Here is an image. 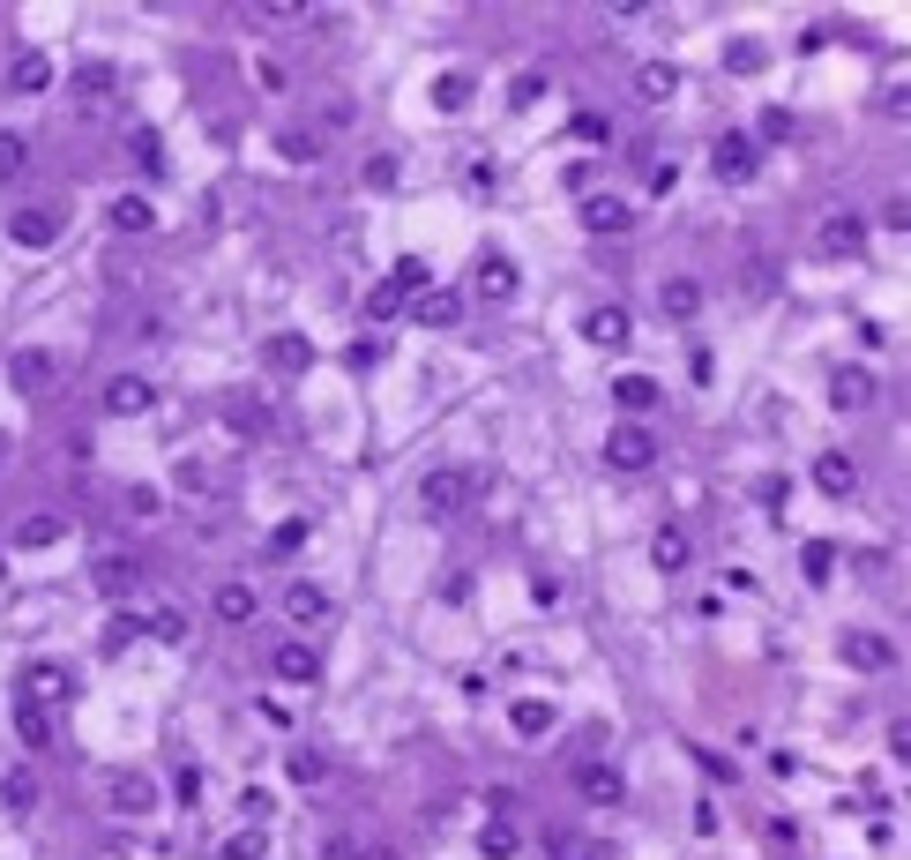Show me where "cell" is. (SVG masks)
Wrapping results in <instances>:
<instances>
[{
    "instance_id": "f546056e",
    "label": "cell",
    "mask_w": 911,
    "mask_h": 860,
    "mask_svg": "<svg viewBox=\"0 0 911 860\" xmlns=\"http://www.w3.org/2000/svg\"><path fill=\"white\" fill-rule=\"evenodd\" d=\"M285 614H291V621H322V614H330V592H322V584H291Z\"/></svg>"
},
{
    "instance_id": "3957f363",
    "label": "cell",
    "mask_w": 911,
    "mask_h": 860,
    "mask_svg": "<svg viewBox=\"0 0 911 860\" xmlns=\"http://www.w3.org/2000/svg\"><path fill=\"white\" fill-rule=\"evenodd\" d=\"M606 465H613V472H650V465H658V434L621 420V427L606 434Z\"/></svg>"
},
{
    "instance_id": "9f6ffc18",
    "label": "cell",
    "mask_w": 911,
    "mask_h": 860,
    "mask_svg": "<svg viewBox=\"0 0 911 860\" xmlns=\"http://www.w3.org/2000/svg\"><path fill=\"white\" fill-rule=\"evenodd\" d=\"M359 860H404V853H389V846H373V853H359Z\"/></svg>"
},
{
    "instance_id": "ab89813d",
    "label": "cell",
    "mask_w": 911,
    "mask_h": 860,
    "mask_svg": "<svg viewBox=\"0 0 911 860\" xmlns=\"http://www.w3.org/2000/svg\"><path fill=\"white\" fill-rule=\"evenodd\" d=\"M127 158H135L142 172H158V165H165V150H158V135H150V128H135V135H127Z\"/></svg>"
},
{
    "instance_id": "30bf717a",
    "label": "cell",
    "mask_w": 911,
    "mask_h": 860,
    "mask_svg": "<svg viewBox=\"0 0 911 860\" xmlns=\"http://www.w3.org/2000/svg\"><path fill=\"white\" fill-rule=\"evenodd\" d=\"M150 404H158V389L142 382V375H113V382H105V412H113V420H142Z\"/></svg>"
},
{
    "instance_id": "f907efd6",
    "label": "cell",
    "mask_w": 911,
    "mask_h": 860,
    "mask_svg": "<svg viewBox=\"0 0 911 860\" xmlns=\"http://www.w3.org/2000/svg\"><path fill=\"white\" fill-rule=\"evenodd\" d=\"M291 778L314 786V778H322V756H314V748H291Z\"/></svg>"
},
{
    "instance_id": "f5cc1de1",
    "label": "cell",
    "mask_w": 911,
    "mask_h": 860,
    "mask_svg": "<svg viewBox=\"0 0 911 860\" xmlns=\"http://www.w3.org/2000/svg\"><path fill=\"white\" fill-rule=\"evenodd\" d=\"M725 60H733V76H754V68H762V45H733Z\"/></svg>"
},
{
    "instance_id": "9a60e30c",
    "label": "cell",
    "mask_w": 911,
    "mask_h": 860,
    "mask_svg": "<svg viewBox=\"0 0 911 860\" xmlns=\"http://www.w3.org/2000/svg\"><path fill=\"white\" fill-rule=\"evenodd\" d=\"M90 584H97L105 599H135V584H142V561H127V554H105L97 569H90Z\"/></svg>"
},
{
    "instance_id": "7402d4cb",
    "label": "cell",
    "mask_w": 911,
    "mask_h": 860,
    "mask_svg": "<svg viewBox=\"0 0 911 860\" xmlns=\"http://www.w3.org/2000/svg\"><path fill=\"white\" fill-rule=\"evenodd\" d=\"M815 486H822V494H852V486H860V465H852L844 449H822V457H815Z\"/></svg>"
},
{
    "instance_id": "e575fe53",
    "label": "cell",
    "mask_w": 911,
    "mask_h": 860,
    "mask_svg": "<svg viewBox=\"0 0 911 860\" xmlns=\"http://www.w3.org/2000/svg\"><path fill=\"white\" fill-rule=\"evenodd\" d=\"M277 150H285V165H314V158H322V142H314L307 128H285V135H277Z\"/></svg>"
},
{
    "instance_id": "ba28073f",
    "label": "cell",
    "mask_w": 911,
    "mask_h": 860,
    "mask_svg": "<svg viewBox=\"0 0 911 860\" xmlns=\"http://www.w3.org/2000/svg\"><path fill=\"white\" fill-rule=\"evenodd\" d=\"M262 367L269 375H307L314 367V344L299 337V330H277V337H262Z\"/></svg>"
},
{
    "instance_id": "7bdbcfd3",
    "label": "cell",
    "mask_w": 911,
    "mask_h": 860,
    "mask_svg": "<svg viewBox=\"0 0 911 860\" xmlns=\"http://www.w3.org/2000/svg\"><path fill=\"white\" fill-rule=\"evenodd\" d=\"M508 98H516V105H539V98H545V68H523V76H516V90H508Z\"/></svg>"
},
{
    "instance_id": "7dc6e473",
    "label": "cell",
    "mask_w": 911,
    "mask_h": 860,
    "mask_svg": "<svg viewBox=\"0 0 911 860\" xmlns=\"http://www.w3.org/2000/svg\"><path fill=\"white\" fill-rule=\"evenodd\" d=\"M299 547H307V524H299V516H291V524H277V539H269V554H299Z\"/></svg>"
},
{
    "instance_id": "836d02e7",
    "label": "cell",
    "mask_w": 911,
    "mask_h": 860,
    "mask_svg": "<svg viewBox=\"0 0 911 860\" xmlns=\"http://www.w3.org/2000/svg\"><path fill=\"white\" fill-rule=\"evenodd\" d=\"M434 105H441V113H463V105H471V76H463V68H449V76L434 83Z\"/></svg>"
},
{
    "instance_id": "db71d44e",
    "label": "cell",
    "mask_w": 911,
    "mask_h": 860,
    "mask_svg": "<svg viewBox=\"0 0 911 860\" xmlns=\"http://www.w3.org/2000/svg\"><path fill=\"white\" fill-rule=\"evenodd\" d=\"M240 809H247V823H269V793H262V786H247V793H240Z\"/></svg>"
},
{
    "instance_id": "8992f818",
    "label": "cell",
    "mask_w": 911,
    "mask_h": 860,
    "mask_svg": "<svg viewBox=\"0 0 911 860\" xmlns=\"http://www.w3.org/2000/svg\"><path fill=\"white\" fill-rule=\"evenodd\" d=\"M105 809H113V816H150V809H158V786L142 771H113L105 778Z\"/></svg>"
},
{
    "instance_id": "5b68a950",
    "label": "cell",
    "mask_w": 911,
    "mask_h": 860,
    "mask_svg": "<svg viewBox=\"0 0 911 860\" xmlns=\"http://www.w3.org/2000/svg\"><path fill=\"white\" fill-rule=\"evenodd\" d=\"M568 786H576V801H590V809H621L627 801V778L613 771V764H576Z\"/></svg>"
},
{
    "instance_id": "9c48e42d",
    "label": "cell",
    "mask_w": 911,
    "mask_h": 860,
    "mask_svg": "<svg viewBox=\"0 0 911 860\" xmlns=\"http://www.w3.org/2000/svg\"><path fill=\"white\" fill-rule=\"evenodd\" d=\"M60 232H68V217H60V210H15V217H8V240H15V248H53Z\"/></svg>"
},
{
    "instance_id": "d6986e66",
    "label": "cell",
    "mask_w": 911,
    "mask_h": 860,
    "mask_svg": "<svg viewBox=\"0 0 911 860\" xmlns=\"http://www.w3.org/2000/svg\"><path fill=\"white\" fill-rule=\"evenodd\" d=\"M658 307L672 314V322H695V314H703V285H695V277H665Z\"/></svg>"
},
{
    "instance_id": "52a82bcc",
    "label": "cell",
    "mask_w": 911,
    "mask_h": 860,
    "mask_svg": "<svg viewBox=\"0 0 911 860\" xmlns=\"http://www.w3.org/2000/svg\"><path fill=\"white\" fill-rule=\"evenodd\" d=\"M583 232H598V240H613V232H627L635 225V203L627 195H583Z\"/></svg>"
},
{
    "instance_id": "c3c4849f",
    "label": "cell",
    "mask_w": 911,
    "mask_h": 860,
    "mask_svg": "<svg viewBox=\"0 0 911 860\" xmlns=\"http://www.w3.org/2000/svg\"><path fill=\"white\" fill-rule=\"evenodd\" d=\"M829 569H837V547H822V539H815V547H807V576H815V584H829Z\"/></svg>"
},
{
    "instance_id": "ffe728a7",
    "label": "cell",
    "mask_w": 911,
    "mask_h": 860,
    "mask_svg": "<svg viewBox=\"0 0 911 860\" xmlns=\"http://www.w3.org/2000/svg\"><path fill=\"white\" fill-rule=\"evenodd\" d=\"M508 726L523 733V741H539V733H553V726H561V711H553L545 696H523V703H508Z\"/></svg>"
},
{
    "instance_id": "44dd1931",
    "label": "cell",
    "mask_w": 911,
    "mask_h": 860,
    "mask_svg": "<svg viewBox=\"0 0 911 860\" xmlns=\"http://www.w3.org/2000/svg\"><path fill=\"white\" fill-rule=\"evenodd\" d=\"M672 90H680V68H672V60H643V68H635V98H643V105H665Z\"/></svg>"
},
{
    "instance_id": "b9f144b4",
    "label": "cell",
    "mask_w": 911,
    "mask_h": 860,
    "mask_svg": "<svg viewBox=\"0 0 911 860\" xmlns=\"http://www.w3.org/2000/svg\"><path fill=\"white\" fill-rule=\"evenodd\" d=\"M576 142H590V150H606V142H613V128H606V121H598V113H576Z\"/></svg>"
},
{
    "instance_id": "f1b7e54d",
    "label": "cell",
    "mask_w": 911,
    "mask_h": 860,
    "mask_svg": "<svg viewBox=\"0 0 911 860\" xmlns=\"http://www.w3.org/2000/svg\"><path fill=\"white\" fill-rule=\"evenodd\" d=\"M113 232H150V225H158V203H142V195H120V203H113Z\"/></svg>"
},
{
    "instance_id": "cb8c5ba5",
    "label": "cell",
    "mask_w": 911,
    "mask_h": 860,
    "mask_svg": "<svg viewBox=\"0 0 911 860\" xmlns=\"http://www.w3.org/2000/svg\"><path fill=\"white\" fill-rule=\"evenodd\" d=\"M650 561H658L665 576H680V569L695 561V547H688V531H680V524H665L658 539H650Z\"/></svg>"
},
{
    "instance_id": "ee69618b",
    "label": "cell",
    "mask_w": 911,
    "mask_h": 860,
    "mask_svg": "<svg viewBox=\"0 0 911 860\" xmlns=\"http://www.w3.org/2000/svg\"><path fill=\"white\" fill-rule=\"evenodd\" d=\"M172 793H180V809H203V771H195V764H187V771L172 778Z\"/></svg>"
},
{
    "instance_id": "603a6c76",
    "label": "cell",
    "mask_w": 911,
    "mask_h": 860,
    "mask_svg": "<svg viewBox=\"0 0 911 860\" xmlns=\"http://www.w3.org/2000/svg\"><path fill=\"white\" fill-rule=\"evenodd\" d=\"M8 382H15V389H45V382H53V352H38V344H23V352L8 359Z\"/></svg>"
},
{
    "instance_id": "ac0fdd59",
    "label": "cell",
    "mask_w": 911,
    "mask_h": 860,
    "mask_svg": "<svg viewBox=\"0 0 911 860\" xmlns=\"http://www.w3.org/2000/svg\"><path fill=\"white\" fill-rule=\"evenodd\" d=\"M412 322L418 330H456V322H463V293H418Z\"/></svg>"
},
{
    "instance_id": "4316f807",
    "label": "cell",
    "mask_w": 911,
    "mask_h": 860,
    "mask_svg": "<svg viewBox=\"0 0 911 860\" xmlns=\"http://www.w3.org/2000/svg\"><path fill=\"white\" fill-rule=\"evenodd\" d=\"M516 853H523V830H516L508 816H494L486 830H478V860H516Z\"/></svg>"
},
{
    "instance_id": "83f0119b",
    "label": "cell",
    "mask_w": 911,
    "mask_h": 860,
    "mask_svg": "<svg viewBox=\"0 0 911 860\" xmlns=\"http://www.w3.org/2000/svg\"><path fill=\"white\" fill-rule=\"evenodd\" d=\"M516 285H523V277H516V262H500V255L478 262V293H486V300H516Z\"/></svg>"
},
{
    "instance_id": "6da1fadb",
    "label": "cell",
    "mask_w": 911,
    "mask_h": 860,
    "mask_svg": "<svg viewBox=\"0 0 911 860\" xmlns=\"http://www.w3.org/2000/svg\"><path fill=\"white\" fill-rule=\"evenodd\" d=\"M867 232H874V225L860 210H829L822 225H815V255H822V262H860V255H867Z\"/></svg>"
},
{
    "instance_id": "60d3db41",
    "label": "cell",
    "mask_w": 911,
    "mask_h": 860,
    "mask_svg": "<svg viewBox=\"0 0 911 860\" xmlns=\"http://www.w3.org/2000/svg\"><path fill=\"white\" fill-rule=\"evenodd\" d=\"M389 314H404V293H396V285H373L367 293V322H389Z\"/></svg>"
},
{
    "instance_id": "4fadbf2b",
    "label": "cell",
    "mask_w": 911,
    "mask_h": 860,
    "mask_svg": "<svg viewBox=\"0 0 911 860\" xmlns=\"http://www.w3.org/2000/svg\"><path fill=\"white\" fill-rule=\"evenodd\" d=\"M635 337V322H627V307H590L583 314V344H598V352H613V344Z\"/></svg>"
},
{
    "instance_id": "5bb4252c",
    "label": "cell",
    "mask_w": 911,
    "mask_h": 860,
    "mask_svg": "<svg viewBox=\"0 0 911 860\" xmlns=\"http://www.w3.org/2000/svg\"><path fill=\"white\" fill-rule=\"evenodd\" d=\"M23 696L45 703V711H60V703L76 696V674H68V666H31V674H23Z\"/></svg>"
},
{
    "instance_id": "484cf974",
    "label": "cell",
    "mask_w": 911,
    "mask_h": 860,
    "mask_svg": "<svg viewBox=\"0 0 911 860\" xmlns=\"http://www.w3.org/2000/svg\"><path fill=\"white\" fill-rule=\"evenodd\" d=\"M15 733H23V748H53V711L31 703V696H15Z\"/></svg>"
},
{
    "instance_id": "4dcf8cb0",
    "label": "cell",
    "mask_w": 911,
    "mask_h": 860,
    "mask_svg": "<svg viewBox=\"0 0 911 860\" xmlns=\"http://www.w3.org/2000/svg\"><path fill=\"white\" fill-rule=\"evenodd\" d=\"M45 83H53V60H45V53H23V60L8 68V90H23V98H31V90H45Z\"/></svg>"
},
{
    "instance_id": "277c9868",
    "label": "cell",
    "mask_w": 911,
    "mask_h": 860,
    "mask_svg": "<svg viewBox=\"0 0 911 860\" xmlns=\"http://www.w3.org/2000/svg\"><path fill=\"white\" fill-rule=\"evenodd\" d=\"M754 165H762V142H754V135H717V142H710V172H717L725 187H747Z\"/></svg>"
},
{
    "instance_id": "e0dca14e",
    "label": "cell",
    "mask_w": 911,
    "mask_h": 860,
    "mask_svg": "<svg viewBox=\"0 0 911 860\" xmlns=\"http://www.w3.org/2000/svg\"><path fill=\"white\" fill-rule=\"evenodd\" d=\"M844 658H852L860 674H889V666H897L889 637H874V629H852V637H844Z\"/></svg>"
},
{
    "instance_id": "bcb514c9",
    "label": "cell",
    "mask_w": 911,
    "mask_h": 860,
    "mask_svg": "<svg viewBox=\"0 0 911 860\" xmlns=\"http://www.w3.org/2000/svg\"><path fill=\"white\" fill-rule=\"evenodd\" d=\"M262 23H285V31H299V23H307V8H299V0H269V8H262Z\"/></svg>"
},
{
    "instance_id": "d6a6232c",
    "label": "cell",
    "mask_w": 911,
    "mask_h": 860,
    "mask_svg": "<svg viewBox=\"0 0 911 860\" xmlns=\"http://www.w3.org/2000/svg\"><path fill=\"white\" fill-rule=\"evenodd\" d=\"M389 285H396L404 300H418V293H434V270H426V262H418V255H404V262H396V277H389Z\"/></svg>"
},
{
    "instance_id": "d4e9b609",
    "label": "cell",
    "mask_w": 911,
    "mask_h": 860,
    "mask_svg": "<svg viewBox=\"0 0 911 860\" xmlns=\"http://www.w3.org/2000/svg\"><path fill=\"white\" fill-rule=\"evenodd\" d=\"M254 592L247 584H217V592H209V614H217V621H232V629H240V621H254Z\"/></svg>"
},
{
    "instance_id": "11a10c76",
    "label": "cell",
    "mask_w": 911,
    "mask_h": 860,
    "mask_svg": "<svg viewBox=\"0 0 911 860\" xmlns=\"http://www.w3.org/2000/svg\"><path fill=\"white\" fill-rule=\"evenodd\" d=\"M583 860H621V846H606V838H590V846H583Z\"/></svg>"
},
{
    "instance_id": "816d5d0a",
    "label": "cell",
    "mask_w": 911,
    "mask_h": 860,
    "mask_svg": "<svg viewBox=\"0 0 911 860\" xmlns=\"http://www.w3.org/2000/svg\"><path fill=\"white\" fill-rule=\"evenodd\" d=\"M367 187H396V158H389V150L367 158Z\"/></svg>"
},
{
    "instance_id": "2e32d148",
    "label": "cell",
    "mask_w": 911,
    "mask_h": 860,
    "mask_svg": "<svg viewBox=\"0 0 911 860\" xmlns=\"http://www.w3.org/2000/svg\"><path fill=\"white\" fill-rule=\"evenodd\" d=\"M829 404H837V412H867L874 404V375L867 367H837V375H829Z\"/></svg>"
},
{
    "instance_id": "74e56055",
    "label": "cell",
    "mask_w": 911,
    "mask_h": 860,
    "mask_svg": "<svg viewBox=\"0 0 911 860\" xmlns=\"http://www.w3.org/2000/svg\"><path fill=\"white\" fill-rule=\"evenodd\" d=\"M150 637H158V644H187V614H180V606H158V614H150Z\"/></svg>"
},
{
    "instance_id": "7a4b0ae2",
    "label": "cell",
    "mask_w": 911,
    "mask_h": 860,
    "mask_svg": "<svg viewBox=\"0 0 911 860\" xmlns=\"http://www.w3.org/2000/svg\"><path fill=\"white\" fill-rule=\"evenodd\" d=\"M471 494H478V472H471V465H441V472L418 479V502H426V516H456V509H471Z\"/></svg>"
},
{
    "instance_id": "8fae6325",
    "label": "cell",
    "mask_w": 911,
    "mask_h": 860,
    "mask_svg": "<svg viewBox=\"0 0 911 860\" xmlns=\"http://www.w3.org/2000/svg\"><path fill=\"white\" fill-rule=\"evenodd\" d=\"M269 674H277V681H291V688H314V681H322V658H314L307 644H291V637H285V644L269 651Z\"/></svg>"
},
{
    "instance_id": "8d00e7d4",
    "label": "cell",
    "mask_w": 911,
    "mask_h": 860,
    "mask_svg": "<svg viewBox=\"0 0 911 860\" xmlns=\"http://www.w3.org/2000/svg\"><path fill=\"white\" fill-rule=\"evenodd\" d=\"M224 860H269V838H262V830H232V838H224Z\"/></svg>"
},
{
    "instance_id": "d590c367",
    "label": "cell",
    "mask_w": 911,
    "mask_h": 860,
    "mask_svg": "<svg viewBox=\"0 0 911 860\" xmlns=\"http://www.w3.org/2000/svg\"><path fill=\"white\" fill-rule=\"evenodd\" d=\"M0 801H8V809H38V778L8 771V778H0Z\"/></svg>"
},
{
    "instance_id": "f6af8a7d",
    "label": "cell",
    "mask_w": 911,
    "mask_h": 860,
    "mask_svg": "<svg viewBox=\"0 0 911 860\" xmlns=\"http://www.w3.org/2000/svg\"><path fill=\"white\" fill-rule=\"evenodd\" d=\"M23 158H31V150H23V135H0V180H15V172H23Z\"/></svg>"
},
{
    "instance_id": "1f68e13d",
    "label": "cell",
    "mask_w": 911,
    "mask_h": 860,
    "mask_svg": "<svg viewBox=\"0 0 911 860\" xmlns=\"http://www.w3.org/2000/svg\"><path fill=\"white\" fill-rule=\"evenodd\" d=\"M613 397H621L627 412H650V404H658V375H621V382H613Z\"/></svg>"
},
{
    "instance_id": "7c38bea8",
    "label": "cell",
    "mask_w": 911,
    "mask_h": 860,
    "mask_svg": "<svg viewBox=\"0 0 911 860\" xmlns=\"http://www.w3.org/2000/svg\"><path fill=\"white\" fill-rule=\"evenodd\" d=\"M60 539H68V516L60 509H38V516L15 524V554H45V547H60Z\"/></svg>"
},
{
    "instance_id": "681fc988",
    "label": "cell",
    "mask_w": 911,
    "mask_h": 860,
    "mask_svg": "<svg viewBox=\"0 0 911 860\" xmlns=\"http://www.w3.org/2000/svg\"><path fill=\"white\" fill-rule=\"evenodd\" d=\"M158 509H165V502H158V486H135V494H127V516H142V524H150Z\"/></svg>"
},
{
    "instance_id": "f35d334b",
    "label": "cell",
    "mask_w": 911,
    "mask_h": 860,
    "mask_svg": "<svg viewBox=\"0 0 911 860\" xmlns=\"http://www.w3.org/2000/svg\"><path fill=\"white\" fill-rule=\"evenodd\" d=\"M113 90H120V83H113V60H90V68H83V98H90V105H105Z\"/></svg>"
}]
</instances>
